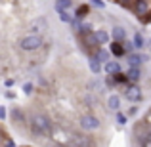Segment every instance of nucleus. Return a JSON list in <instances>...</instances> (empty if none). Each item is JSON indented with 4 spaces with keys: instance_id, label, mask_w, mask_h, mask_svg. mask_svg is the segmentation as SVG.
<instances>
[{
    "instance_id": "obj_1",
    "label": "nucleus",
    "mask_w": 151,
    "mask_h": 147,
    "mask_svg": "<svg viewBox=\"0 0 151 147\" xmlns=\"http://www.w3.org/2000/svg\"><path fill=\"white\" fill-rule=\"evenodd\" d=\"M31 132H33L35 138L50 136L52 134L50 118L46 117V115H33V117H31Z\"/></svg>"
},
{
    "instance_id": "obj_2",
    "label": "nucleus",
    "mask_w": 151,
    "mask_h": 147,
    "mask_svg": "<svg viewBox=\"0 0 151 147\" xmlns=\"http://www.w3.org/2000/svg\"><path fill=\"white\" fill-rule=\"evenodd\" d=\"M42 42L44 40H42V37L38 33H29L19 40V48L23 52H35V50H38L42 46Z\"/></svg>"
},
{
    "instance_id": "obj_3",
    "label": "nucleus",
    "mask_w": 151,
    "mask_h": 147,
    "mask_svg": "<svg viewBox=\"0 0 151 147\" xmlns=\"http://www.w3.org/2000/svg\"><path fill=\"white\" fill-rule=\"evenodd\" d=\"M81 126L86 132H94V130H100L101 122H100V118H96L94 115H84V117H81Z\"/></svg>"
},
{
    "instance_id": "obj_4",
    "label": "nucleus",
    "mask_w": 151,
    "mask_h": 147,
    "mask_svg": "<svg viewBox=\"0 0 151 147\" xmlns=\"http://www.w3.org/2000/svg\"><path fill=\"white\" fill-rule=\"evenodd\" d=\"M92 40H94V44H107V42L111 40V37H109V33L107 31H92Z\"/></svg>"
},
{
    "instance_id": "obj_5",
    "label": "nucleus",
    "mask_w": 151,
    "mask_h": 147,
    "mask_svg": "<svg viewBox=\"0 0 151 147\" xmlns=\"http://www.w3.org/2000/svg\"><path fill=\"white\" fill-rule=\"evenodd\" d=\"M46 25H48L46 17H37L29 23V29H31V33H42L46 29Z\"/></svg>"
},
{
    "instance_id": "obj_6",
    "label": "nucleus",
    "mask_w": 151,
    "mask_h": 147,
    "mask_svg": "<svg viewBox=\"0 0 151 147\" xmlns=\"http://www.w3.org/2000/svg\"><path fill=\"white\" fill-rule=\"evenodd\" d=\"M126 98H128L130 101H140L142 99V90L138 88L136 84L128 86V88H126Z\"/></svg>"
},
{
    "instance_id": "obj_7",
    "label": "nucleus",
    "mask_w": 151,
    "mask_h": 147,
    "mask_svg": "<svg viewBox=\"0 0 151 147\" xmlns=\"http://www.w3.org/2000/svg\"><path fill=\"white\" fill-rule=\"evenodd\" d=\"M101 69H105V73H107V75H113V77L121 73V65H119L117 61H111V59L103 63V67H101Z\"/></svg>"
},
{
    "instance_id": "obj_8",
    "label": "nucleus",
    "mask_w": 151,
    "mask_h": 147,
    "mask_svg": "<svg viewBox=\"0 0 151 147\" xmlns=\"http://www.w3.org/2000/svg\"><path fill=\"white\" fill-rule=\"evenodd\" d=\"M88 67H90V71H92L94 75H100L101 73V63H100V59H98L96 55L88 57Z\"/></svg>"
},
{
    "instance_id": "obj_9",
    "label": "nucleus",
    "mask_w": 151,
    "mask_h": 147,
    "mask_svg": "<svg viewBox=\"0 0 151 147\" xmlns=\"http://www.w3.org/2000/svg\"><path fill=\"white\" fill-rule=\"evenodd\" d=\"M107 107H109L111 111H119L121 109V98H119L117 94L109 96V99H107Z\"/></svg>"
},
{
    "instance_id": "obj_10",
    "label": "nucleus",
    "mask_w": 151,
    "mask_h": 147,
    "mask_svg": "<svg viewBox=\"0 0 151 147\" xmlns=\"http://www.w3.org/2000/svg\"><path fill=\"white\" fill-rule=\"evenodd\" d=\"M126 77H128L132 82H138V80H140V77H142L140 67H130V69H128V73H126Z\"/></svg>"
},
{
    "instance_id": "obj_11",
    "label": "nucleus",
    "mask_w": 151,
    "mask_h": 147,
    "mask_svg": "<svg viewBox=\"0 0 151 147\" xmlns=\"http://www.w3.org/2000/svg\"><path fill=\"white\" fill-rule=\"evenodd\" d=\"M144 55L142 54H132V55H128V63H130V67H140V63L144 61Z\"/></svg>"
},
{
    "instance_id": "obj_12",
    "label": "nucleus",
    "mask_w": 151,
    "mask_h": 147,
    "mask_svg": "<svg viewBox=\"0 0 151 147\" xmlns=\"http://www.w3.org/2000/svg\"><path fill=\"white\" fill-rule=\"evenodd\" d=\"M73 6L71 0H55V11H65Z\"/></svg>"
},
{
    "instance_id": "obj_13",
    "label": "nucleus",
    "mask_w": 151,
    "mask_h": 147,
    "mask_svg": "<svg viewBox=\"0 0 151 147\" xmlns=\"http://www.w3.org/2000/svg\"><path fill=\"white\" fill-rule=\"evenodd\" d=\"M113 37H115V40L122 42L126 38V31L122 29V27H115V29H113Z\"/></svg>"
},
{
    "instance_id": "obj_14",
    "label": "nucleus",
    "mask_w": 151,
    "mask_h": 147,
    "mask_svg": "<svg viewBox=\"0 0 151 147\" xmlns=\"http://www.w3.org/2000/svg\"><path fill=\"white\" fill-rule=\"evenodd\" d=\"M136 11L138 14H147L149 11V4L145 2V0H138L136 2Z\"/></svg>"
},
{
    "instance_id": "obj_15",
    "label": "nucleus",
    "mask_w": 151,
    "mask_h": 147,
    "mask_svg": "<svg viewBox=\"0 0 151 147\" xmlns=\"http://www.w3.org/2000/svg\"><path fill=\"white\" fill-rule=\"evenodd\" d=\"M96 57L100 59V63H105V61H109V57H111V52H107V50H98V54H96Z\"/></svg>"
},
{
    "instance_id": "obj_16",
    "label": "nucleus",
    "mask_w": 151,
    "mask_h": 147,
    "mask_svg": "<svg viewBox=\"0 0 151 147\" xmlns=\"http://www.w3.org/2000/svg\"><path fill=\"white\" fill-rule=\"evenodd\" d=\"M111 54H115V55H122L124 54V48H122V44H111Z\"/></svg>"
},
{
    "instance_id": "obj_17",
    "label": "nucleus",
    "mask_w": 151,
    "mask_h": 147,
    "mask_svg": "<svg viewBox=\"0 0 151 147\" xmlns=\"http://www.w3.org/2000/svg\"><path fill=\"white\" fill-rule=\"evenodd\" d=\"M132 44H134V48H142V46H144V37H142L140 33H136L134 34V42Z\"/></svg>"
},
{
    "instance_id": "obj_18",
    "label": "nucleus",
    "mask_w": 151,
    "mask_h": 147,
    "mask_svg": "<svg viewBox=\"0 0 151 147\" xmlns=\"http://www.w3.org/2000/svg\"><path fill=\"white\" fill-rule=\"evenodd\" d=\"M81 33H84V34L92 33V25H88V23H82V25H81Z\"/></svg>"
},
{
    "instance_id": "obj_19",
    "label": "nucleus",
    "mask_w": 151,
    "mask_h": 147,
    "mask_svg": "<svg viewBox=\"0 0 151 147\" xmlns=\"http://www.w3.org/2000/svg\"><path fill=\"white\" fill-rule=\"evenodd\" d=\"M126 120H128V118H126V115H122V113H117V122L119 124H126Z\"/></svg>"
},
{
    "instance_id": "obj_20",
    "label": "nucleus",
    "mask_w": 151,
    "mask_h": 147,
    "mask_svg": "<svg viewBox=\"0 0 151 147\" xmlns=\"http://www.w3.org/2000/svg\"><path fill=\"white\" fill-rule=\"evenodd\" d=\"M23 92H25V94H31V92H33V84H31V82H27V84L23 86Z\"/></svg>"
},
{
    "instance_id": "obj_21",
    "label": "nucleus",
    "mask_w": 151,
    "mask_h": 147,
    "mask_svg": "<svg viewBox=\"0 0 151 147\" xmlns=\"http://www.w3.org/2000/svg\"><path fill=\"white\" fill-rule=\"evenodd\" d=\"M92 4H94V6H98V8H103V6H105L101 0H92Z\"/></svg>"
},
{
    "instance_id": "obj_22",
    "label": "nucleus",
    "mask_w": 151,
    "mask_h": 147,
    "mask_svg": "<svg viewBox=\"0 0 151 147\" xmlns=\"http://www.w3.org/2000/svg\"><path fill=\"white\" fill-rule=\"evenodd\" d=\"M0 118H2V120L6 118V109H4V107H0Z\"/></svg>"
},
{
    "instance_id": "obj_23",
    "label": "nucleus",
    "mask_w": 151,
    "mask_h": 147,
    "mask_svg": "<svg viewBox=\"0 0 151 147\" xmlns=\"http://www.w3.org/2000/svg\"><path fill=\"white\" fill-rule=\"evenodd\" d=\"M86 10H88V8H86V6H82L81 10H78V15H84V14H86Z\"/></svg>"
},
{
    "instance_id": "obj_24",
    "label": "nucleus",
    "mask_w": 151,
    "mask_h": 147,
    "mask_svg": "<svg viewBox=\"0 0 151 147\" xmlns=\"http://www.w3.org/2000/svg\"><path fill=\"white\" fill-rule=\"evenodd\" d=\"M2 143H4V145H10V147H12V145H14V141H12V140H6V141H2Z\"/></svg>"
},
{
    "instance_id": "obj_25",
    "label": "nucleus",
    "mask_w": 151,
    "mask_h": 147,
    "mask_svg": "<svg viewBox=\"0 0 151 147\" xmlns=\"http://www.w3.org/2000/svg\"><path fill=\"white\" fill-rule=\"evenodd\" d=\"M119 2H121V4H128L130 0H119Z\"/></svg>"
},
{
    "instance_id": "obj_26",
    "label": "nucleus",
    "mask_w": 151,
    "mask_h": 147,
    "mask_svg": "<svg viewBox=\"0 0 151 147\" xmlns=\"http://www.w3.org/2000/svg\"><path fill=\"white\" fill-rule=\"evenodd\" d=\"M145 143H147V145H151V134H149V140H147V141H145Z\"/></svg>"
},
{
    "instance_id": "obj_27",
    "label": "nucleus",
    "mask_w": 151,
    "mask_h": 147,
    "mask_svg": "<svg viewBox=\"0 0 151 147\" xmlns=\"http://www.w3.org/2000/svg\"><path fill=\"white\" fill-rule=\"evenodd\" d=\"M2 136H4V134H2V132H0V145H2Z\"/></svg>"
}]
</instances>
